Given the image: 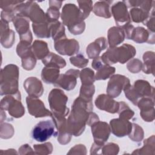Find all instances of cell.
<instances>
[{"label":"cell","mask_w":155,"mask_h":155,"mask_svg":"<svg viewBox=\"0 0 155 155\" xmlns=\"http://www.w3.org/2000/svg\"><path fill=\"white\" fill-rule=\"evenodd\" d=\"M63 24L67 26L70 32L74 35L81 34L85 30V24L79 8L74 4H66L61 13Z\"/></svg>","instance_id":"obj_1"},{"label":"cell","mask_w":155,"mask_h":155,"mask_svg":"<svg viewBox=\"0 0 155 155\" xmlns=\"http://www.w3.org/2000/svg\"><path fill=\"white\" fill-rule=\"evenodd\" d=\"M136 53L133 45L124 44L119 47H110L100 58L104 64L110 65L117 62L124 64L133 58Z\"/></svg>","instance_id":"obj_2"},{"label":"cell","mask_w":155,"mask_h":155,"mask_svg":"<svg viewBox=\"0 0 155 155\" xmlns=\"http://www.w3.org/2000/svg\"><path fill=\"white\" fill-rule=\"evenodd\" d=\"M19 69L16 65L9 64L1 70V95L16 93L18 90Z\"/></svg>","instance_id":"obj_3"},{"label":"cell","mask_w":155,"mask_h":155,"mask_svg":"<svg viewBox=\"0 0 155 155\" xmlns=\"http://www.w3.org/2000/svg\"><path fill=\"white\" fill-rule=\"evenodd\" d=\"M68 101L67 96L61 90L53 89L48 96V102L52 111V117L65 118L69 113V109L66 107Z\"/></svg>","instance_id":"obj_4"},{"label":"cell","mask_w":155,"mask_h":155,"mask_svg":"<svg viewBox=\"0 0 155 155\" xmlns=\"http://www.w3.org/2000/svg\"><path fill=\"white\" fill-rule=\"evenodd\" d=\"M1 110H7L9 114L15 118L22 117L25 113V109L21 102L20 91L3 97L1 101Z\"/></svg>","instance_id":"obj_5"},{"label":"cell","mask_w":155,"mask_h":155,"mask_svg":"<svg viewBox=\"0 0 155 155\" xmlns=\"http://www.w3.org/2000/svg\"><path fill=\"white\" fill-rule=\"evenodd\" d=\"M54 122L51 120H42L33 128L31 136L38 142H45L54 134Z\"/></svg>","instance_id":"obj_6"},{"label":"cell","mask_w":155,"mask_h":155,"mask_svg":"<svg viewBox=\"0 0 155 155\" xmlns=\"http://www.w3.org/2000/svg\"><path fill=\"white\" fill-rule=\"evenodd\" d=\"M55 50L63 55L71 56L79 51V45L74 39H67L66 36L54 41Z\"/></svg>","instance_id":"obj_7"},{"label":"cell","mask_w":155,"mask_h":155,"mask_svg":"<svg viewBox=\"0 0 155 155\" xmlns=\"http://www.w3.org/2000/svg\"><path fill=\"white\" fill-rule=\"evenodd\" d=\"M128 84L130 80L127 77L120 74L113 75L108 83L107 88L108 95L111 97H117Z\"/></svg>","instance_id":"obj_8"},{"label":"cell","mask_w":155,"mask_h":155,"mask_svg":"<svg viewBox=\"0 0 155 155\" xmlns=\"http://www.w3.org/2000/svg\"><path fill=\"white\" fill-rule=\"evenodd\" d=\"M79 74L80 71L78 70L70 69L65 73L60 74L54 85L55 87H61L67 91L71 90L76 85L77 78Z\"/></svg>","instance_id":"obj_9"},{"label":"cell","mask_w":155,"mask_h":155,"mask_svg":"<svg viewBox=\"0 0 155 155\" xmlns=\"http://www.w3.org/2000/svg\"><path fill=\"white\" fill-rule=\"evenodd\" d=\"M28 113L35 117L51 116L52 113L47 110L42 101L36 98L28 96L26 98Z\"/></svg>","instance_id":"obj_10"},{"label":"cell","mask_w":155,"mask_h":155,"mask_svg":"<svg viewBox=\"0 0 155 155\" xmlns=\"http://www.w3.org/2000/svg\"><path fill=\"white\" fill-rule=\"evenodd\" d=\"M91 127L94 143L99 145H104L110 134V127L107 123L99 120L92 124Z\"/></svg>","instance_id":"obj_11"},{"label":"cell","mask_w":155,"mask_h":155,"mask_svg":"<svg viewBox=\"0 0 155 155\" xmlns=\"http://www.w3.org/2000/svg\"><path fill=\"white\" fill-rule=\"evenodd\" d=\"M115 22L118 26L122 27L130 24V17L127 10V7L125 3L119 1L114 4L111 8Z\"/></svg>","instance_id":"obj_12"},{"label":"cell","mask_w":155,"mask_h":155,"mask_svg":"<svg viewBox=\"0 0 155 155\" xmlns=\"http://www.w3.org/2000/svg\"><path fill=\"white\" fill-rule=\"evenodd\" d=\"M14 26L19 33L21 41L29 42L32 41V35L29 28V20L28 18L15 16L13 20Z\"/></svg>","instance_id":"obj_13"},{"label":"cell","mask_w":155,"mask_h":155,"mask_svg":"<svg viewBox=\"0 0 155 155\" xmlns=\"http://www.w3.org/2000/svg\"><path fill=\"white\" fill-rule=\"evenodd\" d=\"M137 105L140 110V114L144 120L147 122H151L154 120V97H142L137 102Z\"/></svg>","instance_id":"obj_14"},{"label":"cell","mask_w":155,"mask_h":155,"mask_svg":"<svg viewBox=\"0 0 155 155\" xmlns=\"http://www.w3.org/2000/svg\"><path fill=\"white\" fill-rule=\"evenodd\" d=\"M110 124L111 131L117 137H121L128 135L132 130V123L120 117L111 120Z\"/></svg>","instance_id":"obj_15"},{"label":"cell","mask_w":155,"mask_h":155,"mask_svg":"<svg viewBox=\"0 0 155 155\" xmlns=\"http://www.w3.org/2000/svg\"><path fill=\"white\" fill-rule=\"evenodd\" d=\"M95 105L99 109L110 113H117L119 102H116L113 97L104 94H100L95 100Z\"/></svg>","instance_id":"obj_16"},{"label":"cell","mask_w":155,"mask_h":155,"mask_svg":"<svg viewBox=\"0 0 155 155\" xmlns=\"http://www.w3.org/2000/svg\"><path fill=\"white\" fill-rule=\"evenodd\" d=\"M24 87L28 94L33 97H40L43 92L44 88L41 82L35 77L28 78L24 83Z\"/></svg>","instance_id":"obj_17"},{"label":"cell","mask_w":155,"mask_h":155,"mask_svg":"<svg viewBox=\"0 0 155 155\" xmlns=\"http://www.w3.org/2000/svg\"><path fill=\"white\" fill-rule=\"evenodd\" d=\"M8 24V22L1 20V43L6 48L11 47L15 41V34L13 30L9 28Z\"/></svg>","instance_id":"obj_18"},{"label":"cell","mask_w":155,"mask_h":155,"mask_svg":"<svg viewBox=\"0 0 155 155\" xmlns=\"http://www.w3.org/2000/svg\"><path fill=\"white\" fill-rule=\"evenodd\" d=\"M107 44L106 39L104 37L99 38L90 44L86 50L88 58L94 59L99 57L101 51L107 47Z\"/></svg>","instance_id":"obj_19"},{"label":"cell","mask_w":155,"mask_h":155,"mask_svg":"<svg viewBox=\"0 0 155 155\" xmlns=\"http://www.w3.org/2000/svg\"><path fill=\"white\" fill-rule=\"evenodd\" d=\"M125 38V34L122 28L119 27H111L108 31V44L110 48L116 47L122 43Z\"/></svg>","instance_id":"obj_20"},{"label":"cell","mask_w":155,"mask_h":155,"mask_svg":"<svg viewBox=\"0 0 155 155\" xmlns=\"http://www.w3.org/2000/svg\"><path fill=\"white\" fill-rule=\"evenodd\" d=\"M133 88L140 98L143 97H154V88L148 81L137 80L134 82Z\"/></svg>","instance_id":"obj_21"},{"label":"cell","mask_w":155,"mask_h":155,"mask_svg":"<svg viewBox=\"0 0 155 155\" xmlns=\"http://www.w3.org/2000/svg\"><path fill=\"white\" fill-rule=\"evenodd\" d=\"M111 3H112V1H98L96 2L93 8L94 13L98 16L110 18L111 16V13L110 9Z\"/></svg>","instance_id":"obj_22"},{"label":"cell","mask_w":155,"mask_h":155,"mask_svg":"<svg viewBox=\"0 0 155 155\" xmlns=\"http://www.w3.org/2000/svg\"><path fill=\"white\" fill-rule=\"evenodd\" d=\"M151 32L142 27L134 28L130 39H132L137 43H143L145 42L149 43Z\"/></svg>","instance_id":"obj_23"},{"label":"cell","mask_w":155,"mask_h":155,"mask_svg":"<svg viewBox=\"0 0 155 155\" xmlns=\"http://www.w3.org/2000/svg\"><path fill=\"white\" fill-rule=\"evenodd\" d=\"M42 61L45 67L62 68L66 65L65 61L61 56L53 53H50Z\"/></svg>","instance_id":"obj_24"},{"label":"cell","mask_w":155,"mask_h":155,"mask_svg":"<svg viewBox=\"0 0 155 155\" xmlns=\"http://www.w3.org/2000/svg\"><path fill=\"white\" fill-rule=\"evenodd\" d=\"M59 77V70L52 67H45L42 70V80L47 84H54Z\"/></svg>","instance_id":"obj_25"},{"label":"cell","mask_w":155,"mask_h":155,"mask_svg":"<svg viewBox=\"0 0 155 155\" xmlns=\"http://www.w3.org/2000/svg\"><path fill=\"white\" fill-rule=\"evenodd\" d=\"M33 52L38 59H44L50 53L47 44L41 40H36L32 45Z\"/></svg>","instance_id":"obj_26"},{"label":"cell","mask_w":155,"mask_h":155,"mask_svg":"<svg viewBox=\"0 0 155 155\" xmlns=\"http://www.w3.org/2000/svg\"><path fill=\"white\" fill-rule=\"evenodd\" d=\"M33 30L35 35L40 38H50L51 36L50 23L47 21L42 23H33Z\"/></svg>","instance_id":"obj_27"},{"label":"cell","mask_w":155,"mask_h":155,"mask_svg":"<svg viewBox=\"0 0 155 155\" xmlns=\"http://www.w3.org/2000/svg\"><path fill=\"white\" fill-rule=\"evenodd\" d=\"M150 12L138 7H133L130 11V17L134 22H143L150 16Z\"/></svg>","instance_id":"obj_28"},{"label":"cell","mask_w":155,"mask_h":155,"mask_svg":"<svg viewBox=\"0 0 155 155\" xmlns=\"http://www.w3.org/2000/svg\"><path fill=\"white\" fill-rule=\"evenodd\" d=\"M144 64L142 70L145 73H152L154 74V53L152 51H147L143 56Z\"/></svg>","instance_id":"obj_29"},{"label":"cell","mask_w":155,"mask_h":155,"mask_svg":"<svg viewBox=\"0 0 155 155\" xmlns=\"http://www.w3.org/2000/svg\"><path fill=\"white\" fill-rule=\"evenodd\" d=\"M96 71L97 73L95 76V79L105 80L110 78L114 73L116 69L114 67L104 64Z\"/></svg>","instance_id":"obj_30"},{"label":"cell","mask_w":155,"mask_h":155,"mask_svg":"<svg viewBox=\"0 0 155 155\" xmlns=\"http://www.w3.org/2000/svg\"><path fill=\"white\" fill-rule=\"evenodd\" d=\"M154 150V136L144 140V145L140 149H137L133 152V154H153Z\"/></svg>","instance_id":"obj_31"},{"label":"cell","mask_w":155,"mask_h":155,"mask_svg":"<svg viewBox=\"0 0 155 155\" xmlns=\"http://www.w3.org/2000/svg\"><path fill=\"white\" fill-rule=\"evenodd\" d=\"M22 66L26 70H31L34 68L36 63V58L33 50L25 54L21 58Z\"/></svg>","instance_id":"obj_32"},{"label":"cell","mask_w":155,"mask_h":155,"mask_svg":"<svg viewBox=\"0 0 155 155\" xmlns=\"http://www.w3.org/2000/svg\"><path fill=\"white\" fill-rule=\"evenodd\" d=\"M79 76L82 85H91L96 80L94 72L89 68H84L80 71Z\"/></svg>","instance_id":"obj_33"},{"label":"cell","mask_w":155,"mask_h":155,"mask_svg":"<svg viewBox=\"0 0 155 155\" xmlns=\"http://www.w3.org/2000/svg\"><path fill=\"white\" fill-rule=\"evenodd\" d=\"M94 91L95 88L93 84L82 85L79 96L87 101H92Z\"/></svg>","instance_id":"obj_34"},{"label":"cell","mask_w":155,"mask_h":155,"mask_svg":"<svg viewBox=\"0 0 155 155\" xmlns=\"http://www.w3.org/2000/svg\"><path fill=\"white\" fill-rule=\"evenodd\" d=\"M119 117L129 120L134 115V112L124 102H119V107L117 111Z\"/></svg>","instance_id":"obj_35"},{"label":"cell","mask_w":155,"mask_h":155,"mask_svg":"<svg viewBox=\"0 0 155 155\" xmlns=\"http://www.w3.org/2000/svg\"><path fill=\"white\" fill-rule=\"evenodd\" d=\"M130 139L134 142H140L143 138V129L137 124H132V130L128 134Z\"/></svg>","instance_id":"obj_36"},{"label":"cell","mask_w":155,"mask_h":155,"mask_svg":"<svg viewBox=\"0 0 155 155\" xmlns=\"http://www.w3.org/2000/svg\"><path fill=\"white\" fill-rule=\"evenodd\" d=\"M79 8L81 12L84 19H86L93 10V2L91 1H78Z\"/></svg>","instance_id":"obj_37"},{"label":"cell","mask_w":155,"mask_h":155,"mask_svg":"<svg viewBox=\"0 0 155 155\" xmlns=\"http://www.w3.org/2000/svg\"><path fill=\"white\" fill-rule=\"evenodd\" d=\"M119 148L114 143H108L103 145L100 149V154H117L119 152Z\"/></svg>","instance_id":"obj_38"},{"label":"cell","mask_w":155,"mask_h":155,"mask_svg":"<svg viewBox=\"0 0 155 155\" xmlns=\"http://www.w3.org/2000/svg\"><path fill=\"white\" fill-rule=\"evenodd\" d=\"M22 2L19 1H1L0 7L4 12L15 13L14 10L15 7Z\"/></svg>","instance_id":"obj_39"},{"label":"cell","mask_w":155,"mask_h":155,"mask_svg":"<svg viewBox=\"0 0 155 155\" xmlns=\"http://www.w3.org/2000/svg\"><path fill=\"white\" fill-rule=\"evenodd\" d=\"M14 134L13 126L8 123H1V137L2 139H9Z\"/></svg>","instance_id":"obj_40"},{"label":"cell","mask_w":155,"mask_h":155,"mask_svg":"<svg viewBox=\"0 0 155 155\" xmlns=\"http://www.w3.org/2000/svg\"><path fill=\"white\" fill-rule=\"evenodd\" d=\"M70 61L72 65L78 68L85 67L88 62V60L85 58L82 54H78L75 56L71 57L70 58Z\"/></svg>","instance_id":"obj_41"},{"label":"cell","mask_w":155,"mask_h":155,"mask_svg":"<svg viewBox=\"0 0 155 155\" xmlns=\"http://www.w3.org/2000/svg\"><path fill=\"white\" fill-rule=\"evenodd\" d=\"M36 154H50L53 150V146L50 142H46L43 144L35 145L33 146Z\"/></svg>","instance_id":"obj_42"},{"label":"cell","mask_w":155,"mask_h":155,"mask_svg":"<svg viewBox=\"0 0 155 155\" xmlns=\"http://www.w3.org/2000/svg\"><path fill=\"white\" fill-rule=\"evenodd\" d=\"M127 67L128 70L131 73H137L142 70V63L137 59H133L128 62Z\"/></svg>","instance_id":"obj_43"},{"label":"cell","mask_w":155,"mask_h":155,"mask_svg":"<svg viewBox=\"0 0 155 155\" xmlns=\"http://www.w3.org/2000/svg\"><path fill=\"white\" fill-rule=\"evenodd\" d=\"M67 154H86V148L84 145H76L71 148Z\"/></svg>","instance_id":"obj_44"},{"label":"cell","mask_w":155,"mask_h":155,"mask_svg":"<svg viewBox=\"0 0 155 155\" xmlns=\"http://www.w3.org/2000/svg\"><path fill=\"white\" fill-rule=\"evenodd\" d=\"M19 153L21 154H35L31 148L27 144L23 145L19 148Z\"/></svg>","instance_id":"obj_45"}]
</instances>
